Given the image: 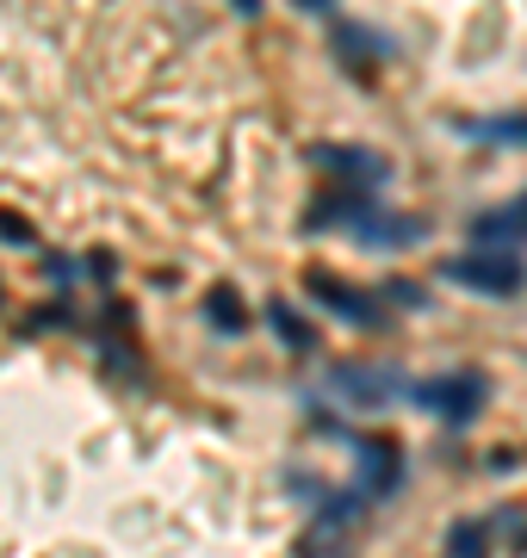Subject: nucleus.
Returning a JSON list of instances; mask_svg holds the SVG:
<instances>
[{"label":"nucleus","mask_w":527,"mask_h":558,"mask_svg":"<svg viewBox=\"0 0 527 558\" xmlns=\"http://www.w3.org/2000/svg\"><path fill=\"white\" fill-rule=\"evenodd\" d=\"M497 534H490V521H453L446 527V558H490Z\"/></svg>","instance_id":"6e6552de"},{"label":"nucleus","mask_w":527,"mask_h":558,"mask_svg":"<svg viewBox=\"0 0 527 558\" xmlns=\"http://www.w3.org/2000/svg\"><path fill=\"white\" fill-rule=\"evenodd\" d=\"M310 161L329 168V174L342 180V186H354V193H372L379 180H391V161L372 156V149H354V143H323V149H310Z\"/></svg>","instance_id":"20e7f679"},{"label":"nucleus","mask_w":527,"mask_h":558,"mask_svg":"<svg viewBox=\"0 0 527 558\" xmlns=\"http://www.w3.org/2000/svg\"><path fill=\"white\" fill-rule=\"evenodd\" d=\"M508 211H515V223H522V236H527V199H515Z\"/></svg>","instance_id":"f8f14e48"},{"label":"nucleus","mask_w":527,"mask_h":558,"mask_svg":"<svg viewBox=\"0 0 527 558\" xmlns=\"http://www.w3.org/2000/svg\"><path fill=\"white\" fill-rule=\"evenodd\" d=\"M354 453H360V490L366 502H385L397 490V472H404V453H397V440H379V435H354Z\"/></svg>","instance_id":"39448f33"},{"label":"nucleus","mask_w":527,"mask_h":558,"mask_svg":"<svg viewBox=\"0 0 527 558\" xmlns=\"http://www.w3.org/2000/svg\"><path fill=\"white\" fill-rule=\"evenodd\" d=\"M310 299L323 304V311H335V317H342L347 329H379V323H385V304H379V299H366V292H354L347 279L310 274Z\"/></svg>","instance_id":"0eeeda50"},{"label":"nucleus","mask_w":527,"mask_h":558,"mask_svg":"<svg viewBox=\"0 0 527 558\" xmlns=\"http://www.w3.org/2000/svg\"><path fill=\"white\" fill-rule=\"evenodd\" d=\"M267 323H273V336H280L285 348H292V354H310V329H305L298 317H292V311H285L280 299L267 304Z\"/></svg>","instance_id":"9d476101"},{"label":"nucleus","mask_w":527,"mask_h":558,"mask_svg":"<svg viewBox=\"0 0 527 558\" xmlns=\"http://www.w3.org/2000/svg\"><path fill=\"white\" fill-rule=\"evenodd\" d=\"M446 279L466 286V292H485V299H515L522 292V260L503 255V248H471V255L446 260Z\"/></svg>","instance_id":"7ed1b4c3"},{"label":"nucleus","mask_w":527,"mask_h":558,"mask_svg":"<svg viewBox=\"0 0 527 558\" xmlns=\"http://www.w3.org/2000/svg\"><path fill=\"white\" fill-rule=\"evenodd\" d=\"M329 391L347 398L354 410H391V403L404 398L397 373H372V366H335V373H329Z\"/></svg>","instance_id":"423d86ee"},{"label":"nucleus","mask_w":527,"mask_h":558,"mask_svg":"<svg viewBox=\"0 0 527 558\" xmlns=\"http://www.w3.org/2000/svg\"><path fill=\"white\" fill-rule=\"evenodd\" d=\"M471 137H490V143H527V119H490V124H478Z\"/></svg>","instance_id":"9b49d317"},{"label":"nucleus","mask_w":527,"mask_h":558,"mask_svg":"<svg viewBox=\"0 0 527 558\" xmlns=\"http://www.w3.org/2000/svg\"><path fill=\"white\" fill-rule=\"evenodd\" d=\"M409 398L422 403L428 416H441L446 428H471L478 410H485V379L478 373H441V379L409 385Z\"/></svg>","instance_id":"f03ea898"},{"label":"nucleus","mask_w":527,"mask_h":558,"mask_svg":"<svg viewBox=\"0 0 527 558\" xmlns=\"http://www.w3.org/2000/svg\"><path fill=\"white\" fill-rule=\"evenodd\" d=\"M310 230H354L366 248H409V242H422V223L416 218H391L379 211L372 193H354V186H335L323 199L310 205Z\"/></svg>","instance_id":"f257e3e1"},{"label":"nucleus","mask_w":527,"mask_h":558,"mask_svg":"<svg viewBox=\"0 0 527 558\" xmlns=\"http://www.w3.org/2000/svg\"><path fill=\"white\" fill-rule=\"evenodd\" d=\"M205 317L218 323V336H243L248 311H243V299H236L230 286H211V292H205Z\"/></svg>","instance_id":"1a4fd4ad"}]
</instances>
